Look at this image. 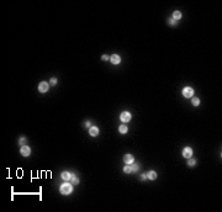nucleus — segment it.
I'll return each instance as SVG.
<instances>
[{
	"label": "nucleus",
	"mask_w": 222,
	"mask_h": 212,
	"mask_svg": "<svg viewBox=\"0 0 222 212\" xmlns=\"http://www.w3.org/2000/svg\"><path fill=\"white\" fill-rule=\"evenodd\" d=\"M74 187H73V184H70V182H68V181H66V182H63L61 186H59V192L62 194V195H70V194L73 192Z\"/></svg>",
	"instance_id": "nucleus-1"
},
{
	"label": "nucleus",
	"mask_w": 222,
	"mask_h": 212,
	"mask_svg": "<svg viewBox=\"0 0 222 212\" xmlns=\"http://www.w3.org/2000/svg\"><path fill=\"white\" fill-rule=\"evenodd\" d=\"M131 119H132V115H131V112H128V111H123V112H121V115H120V120H121V122H123V123L130 122Z\"/></svg>",
	"instance_id": "nucleus-2"
},
{
	"label": "nucleus",
	"mask_w": 222,
	"mask_h": 212,
	"mask_svg": "<svg viewBox=\"0 0 222 212\" xmlns=\"http://www.w3.org/2000/svg\"><path fill=\"white\" fill-rule=\"evenodd\" d=\"M181 94H183V96H184V98H186V99L192 98V96H194V89H192V88H190V86H185L184 89H183Z\"/></svg>",
	"instance_id": "nucleus-3"
},
{
	"label": "nucleus",
	"mask_w": 222,
	"mask_h": 212,
	"mask_svg": "<svg viewBox=\"0 0 222 212\" xmlns=\"http://www.w3.org/2000/svg\"><path fill=\"white\" fill-rule=\"evenodd\" d=\"M48 89H49V83H47V81H41L38 84V91L40 93H47Z\"/></svg>",
	"instance_id": "nucleus-4"
},
{
	"label": "nucleus",
	"mask_w": 222,
	"mask_h": 212,
	"mask_svg": "<svg viewBox=\"0 0 222 212\" xmlns=\"http://www.w3.org/2000/svg\"><path fill=\"white\" fill-rule=\"evenodd\" d=\"M123 163H125V164H127V165L133 164V163H135V157L132 156V154H130V153L125 154V156H123Z\"/></svg>",
	"instance_id": "nucleus-5"
},
{
	"label": "nucleus",
	"mask_w": 222,
	"mask_h": 212,
	"mask_svg": "<svg viewBox=\"0 0 222 212\" xmlns=\"http://www.w3.org/2000/svg\"><path fill=\"white\" fill-rule=\"evenodd\" d=\"M192 148H190V147H185L184 149H183V152H181V156L184 157V158H186V159H189V158H191L192 157Z\"/></svg>",
	"instance_id": "nucleus-6"
},
{
	"label": "nucleus",
	"mask_w": 222,
	"mask_h": 212,
	"mask_svg": "<svg viewBox=\"0 0 222 212\" xmlns=\"http://www.w3.org/2000/svg\"><path fill=\"white\" fill-rule=\"evenodd\" d=\"M20 154L22 157H29L31 154V148L29 146H22L20 148Z\"/></svg>",
	"instance_id": "nucleus-7"
},
{
	"label": "nucleus",
	"mask_w": 222,
	"mask_h": 212,
	"mask_svg": "<svg viewBox=\"0 0 222 212\" xmlns=\"http://www.w3.org/2000/svg\"><path fill=\"white\" fill-rule=\"evenodd\" d=\"M110 62H111V64L117 65V64L121 63V57L118 56V54H112V56L110 57Z\"/></svg>",
	"instance_id": "nucleus-8"
},
{
	"label": "nucleus",
	"mask_w": 222,
	"mask_h": 212,
	"mask_svg": "<svg viewBox=\"0 0 222 212\" xmlns=\"http://www.w3.org/2000/svg\"><path fill=\"white\" fill-rule=\"evenodd\" d=\"M72 176H73V174L69 173V171H62V174H61V178L64 181H70L72 180Z\"/></svg>",
	"instance_id": "nucleus-9"
},
{
	"label": "nucleus",
	"mask_w": 222,
	"mask_h": 212,
	"mask_svg": "<svg viewBox=\"0 0 222 212\" xmlns=\"http://www.w3.org/2000/svg\"><path fill=\"white\" fill-rule=\"evenodd\" d=\"M99 132H100V130H99L96 126H91V127L89 128V134H90L91 137H96L99 134Z\"/></svg>",
	"instance_id": "nucleus-10"
},
{
	"label": "nucleus",
	"mask_w": 222,
	"mask_h": 212,
	"mask_svg": "<svg viewBox=\"0 0 222 212\" xmlns=\"http://www.w3.org/2000/svg\"><path fill=\"white\" fill-rule=\"evenodd\" d=\"M181 17H183V14L180 13V11H178V10H175V11L173 13V15H172V19H174L175 21L181 20Z\"/></svg>",
	"instance_id": "nucleus-11"
},
{
	"label": "nucleus",
	"mask_w": 222,
	"mask_h": 212,
	"mask_svg": "<svg viewBox=\"0 0 222 212\" xmlns=\"http://www.w3.org/2000/svg\"><path fill=\"white\" fill-rule=\"evenodd\" d=\"M146 174H147V179H149V180H155L157 179V173L154 170H149Z\"/></svg>",
	"instance_id": "nucleus-12"
},
{
	"label": "nucleus",
	"mask_w": 222,
	"mask_h": 212,
	"mask_svg": "<svg viewBox=\"0 0 222 212\" xmlns=\"http://www.w3.org/2000/svg\"><path fill=\"white\" fill-rule=\"evenodd\" d=\"M118 132H120L121 134H125V133L128 132V127L126 125H120L118 126Z\"/></svg>",
	"instance_id": "nucleus-13"
},
{
	"label": "nucleus",
	"mask_w": 222,
	"mask_h": 212,
	"mask_svg": "<svg viewBox=\"0 0 222 212\" xmlns=\"http://www.w3.org/2000/svg\"><path fill=\"white\" fill-rule=\"evenodd\" d=\"M186 165H188L189 168L195 167V165H196V159H194L192 157H191V158H189V159H188V163H186Z\"/></svg>",
	"instance_id": "nucleus-14"
},
{
	"label": "nucleus",
	"mask_w": 222,
	"mask_h": 212,
	"mask_svg": "<svg viewBox=\"0 0 222 212\" xmlns=\"http://www.w3.org/2000/svg\"><path fill=\"white\" fill-rule=\"evenodd\" d=\"M166 22H168V25L173 26V27H177V26H178V21H175V20L172 19V17H169V19L166 20Z\"/></svg>",
	"instance_id": "nucleus-15"
},
{
	"label": "nucleus",
	"mask_w": 222,
	"mask_h": 212,
	"mask_svg": "<svg viewBox=\"0 0 222 212\" xmlns=\"http://www.w3.org/2000/svg\"><path fill=\"white\" fill-rule=\"evenodd\" d=\"M191 104H192V106H195V107L200 106V99L199 98H191Z\"/></svg>",
	"instance_id": "nucleus-16"
},
{
	"label": "nucleus",
	"mask_w": 222,
	"mask_h": 212,
	"mask_svg": "<svg viewBox=\"0 0 222 212\" xmlns=\"http://www.w3.org/2000/svg\"><path fill=\"white\" fill-rule=\"evenodd\" d=\"M123 173H126V174H131L132 173V168H131V165H125L123 167Z\"/></svg>",
	"instance_id": "nucleus-17"
},
{
	"label": "nucleus",
	"mask_w": 222,
	"mask_h": 212,
	"mask_svg": "<svg viewBox=\"0 0 222 212\" xmlns=\"http://www.w3.org/2000/svg\"><path fill=\"white\" fill-rule=\"evenodd\" d=\"M131 168H132V173H137L140 170V165L133 163V164H131Z\"/></svg>",
	"instance_id": "nucleus-18"
},
{
	"label": "nucleus",
	"mask_w": 222,
	"mask_h": 212,
	"mask_svg": "<svg viewBox=\"0 0 222 212\" xmlns=\"http://www.w3.org/2000/svg\"><path fill=\"white\" fill-rule=\"evenodd\" d=\"M26 141H27L26 137H20L18 138V144H20L21 147H22V146H26Z\"/></svg>",
	"instance_id": "nucleus-19"
},
{
	"label": "nucleus",
	"mask_w": 222,
	"mask_h": 212,
	"mask_svg": "<svg viewBox=\"0 0 222 212\" xmlns=\"http://www.w3.org/2000/svg\"><path fill=\"white\" fill-rule=\"evenodd\" d=\"M72 184H73V185H78V184H79V179H78V178H77V176H75V175L73 174V176H72Z\"/></svg>",
	"instance_id": "nucleus-20"
},
{
	"label": "nucleus",
	"mask_w": 222,
	"mask_h": 212,
	"mask_svg": "<svg viewBox=\"0 0 222 212\" xmlns=\"http://www.w3.org/2000/svg\"><path fill=\"white\" fill-rule=\"evenodd\" d=\"M55 84H57V78H55V76H52L51 80H49V85H51V86H54Z\"/></svg>",
	"instance_id": "nucleus-21"
},
{
	"label": "nucleus",
	"mask_w": 222,
	"mask_h": 212,
	"mask_svg": "<svg viewBox=\"0 0 222 212\" xmlns=\"http://www.w3.org/2000/svg\"><path fill=\"white\" fill-rule=\"evenodd\" d=\"M84 126H85L86 128H90V127H91V122H90L89 120H86L85 122H84Z\"/></svg>",
	"instance_id": "nucleus-22"
},
{
	"label": "nucleus",
	"mask_w": 222,
	"mask_h": 212,
	"mask_svg": "<svg viewBox=\"0 0 222 212\" xmlns=\"http://www.w3.org/2000/svg\"><path fill=\"white\" fill-rule=\"evenodd\" d=\"M101 59H103V61H110V56L104 54V56H101Z\"/></svg>",
	"instance_id": "nucleus-23"
},
{
	"label": "nucleus",
	"mask_w": 222,
	"mask_h": 212,
	"mask_svg": "<svg viewBox=\"0 0 222 212\" xmlns=\"http://www.w3.org/2000/svg\"><path fill=\"white\" fill-rule=\"evenodd\" d=\"M140 180H147V174H146V173H144V174H141Z\"/></svg>",
	"instance_id": "nucleus-24"
}]
</instances>
